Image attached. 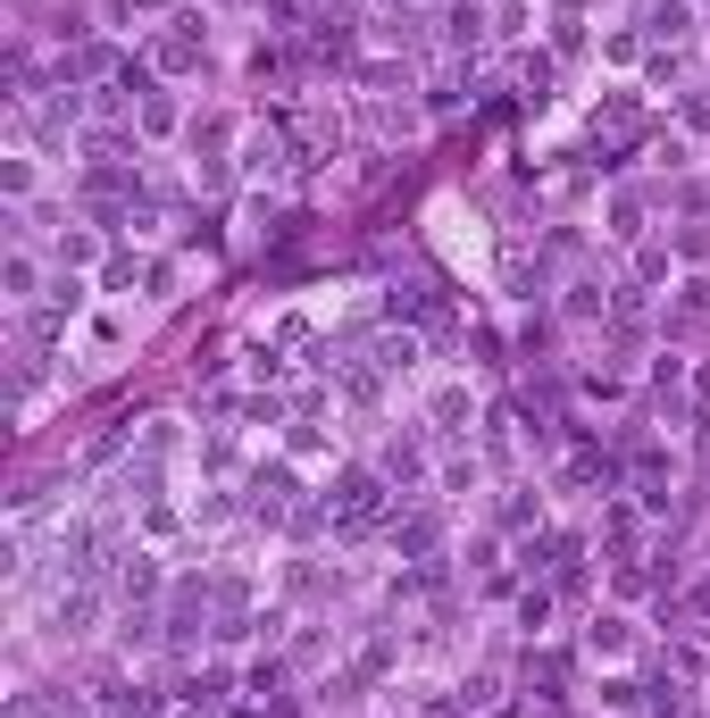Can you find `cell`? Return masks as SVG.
<instances>
[{
	"mask_svg": "<svg viewBox=\"0 0 710 718\" xmlns=\"http://www.w3.org/2000/svg\"><path fill=\"white\" fill-rule=\"evenodd\" d=\"M602 701H610V710H636V701H644V685H627V677H610V685H602Z\"/></svg>",
	"mask_w": 710,
	"mask_h": 718,
	"instance_id": "25",
	"label": "cell"
},
{
	"mask_svg": "<svg viewBox=\"0 0 710 718\" xmlns=\"http://www.w3.org/2000/svg\"><path fill=\"white\" fill-rule=\"evenodd\" d=\"M693 34V9L686 0H652V9H644V42H660V51H669V42H686Z\"/></svg>",
	"mask_w": 710,
	"mask_h": 718,
	"instance_id": "4",
	"label": "cell"
},
{
	"mask_svg": "<svg viewBox=\"0 0 710 718\" xmlns=\"http://www.w3.org/2000/svg\"><path fill=\"white\" fill-rule=\"evenodd\" d=\"M435 535H443V518H435V510H418L410 527H393V543H401V551H418V560H427V551H435Z\"/></svg>",
	"mask_w": 710,
	"mask_h": 718,
	"instance_id": "13",
	"label": "cell"
},
{
	"mask_svg": "<svg viewBox=\"0 0 710 718\" xmlns=\"http://www.w3.org/2000/svg\"><path fill=\"white\" fill-rule=\"evenodd\" d=\"M385 318H427V284H393V293H385Z\"/></svg>",
	"mask_w": 710,
	"mask_h": 718,
	"instance_id": "15",
	"label": "cell"
},
{
	"mask_svg": "<svg viewBox=\"0 0 710 718\" xmlns=\"http://www.w3.org/2000/svg\"><path fill=\"white\" fill-rule=\"evenodd\" d=\"M686 126H693V134H710V101H686Z\"/></svg>",
	"mask_w": 710,
	"mask_h": 718,
	"instance_id": "27",
	"label": "cell"
},
{
	"mask_svg": "<svg viewBox=\"0 0 710 718\" xmlns=\"http://www.w3.org/2000/svg\"><path fill=\"white\" fill-rule=\"evenodd\" d=\"M376 468H385L393 485H418V476H427V443H418V435H393L385 452H376Z\"/></svg>",
	"mask_w": 710,
	"mask_h": 718,
	"instance_id": "3",
	"label": "cell"
},
{
	"mask_svg": "<svg viewBox=\"0 0 710 718\" xmlns=\"http://www.w3.org/2000/svg\"><path fill=\"white\" fill-rule=\"evenodd\" d=\"M410 359H418V335H410V326H401V335H376V368H385V377H401Z\"/></svg>",
	"mask_w": 710,
	"mask_h": 718,
	"instance_id": "11",
	"label": "cell"
},
{
	"mask_svg": "<svg viewBox=\"0 0 710 718\" xmlns=\"http://www.w3.org/2000/svg\"><path fill=\"white\" fill-rule=\"evenodd\" d=\"M602 535L627 551V543H636V510H627V501H610V510H602Z\"/></svg>",
	"mask_w": 710,
	"mask_h": 718,
	"instance_id": "18",
	"label": "cell"
},
{
	"mask_svg": "<svg viewBox=\"0 0 710 718\" xmlns=\"http://www.w3.org/2000/svg\"><path fill=\"white\" fill-rule=\"evenodd\" d=\"M117 593H126V602H150V593H159V560H150V551H117Z\"/></svg>",
	"mask_w": 710,
	"mask_h": 718,
	"instance_id": "5",
	"label": "cell"
},
{
	"mask_svg": "<svg viewBox=\"0 0 710 718\" xmlns=\"http://www.w3.org/2000/svg\"><path fill=\"white\" fill-rule=\"evenodd\" d=\"M602 309H610L602 284H568V318H602Z\"/></svg>",
	"mask_w": 710,
	"mask_h": 718,
	"instance_id": "17",
	"label": "cell"
},
{
	"mask_svg": "<svg viewBox=\"0 0 710 718\" xmlns=\"http://www.w3.org/2000/svg\"><path fill=\"white\" fill-rule=\"evenodd\" d=\"M577 384H585V393H594V401H618V393H627V384H618V377H610V368H585V377H577Z\"/></svg>",
	"mask_w": 710,
	"mask_h": 718,
	"instance_id": "24",
	"label": "cell"
},
{
	"mask_svg": "<svg viewBox=\"0 0 710 718\" xmlns=\"http://www.w3.org/2000/svg\"><path fill=\"white\" fill-rule=\"evenodd\" d=\"M636 276H644V284H660V276H669V251L644 243V251H636Z\"/></svg>",
	"mask_w": 710,
	"mask_h": 718,
	"instance_id": "26",
	"label": "cell"
},
{
	"mask_svg": "<svg viewBox=\"0 0 710 718\" xmlns=\"http://www.w3.org/2000/svg\"><path fill=\"white\" fill-rule=\"evenodd\" d=\"M310 51H319V67H343V59L359 51V34H352V25H343V18H326V34L310 42Z\"/></svg>",
	"mask_w": 710,
	"mask_h": 718,
	"instance_id": "10",
	"label": "cell"
},
{
	"mask_svg": "<svg viewBox=\"0 0 710 718\" xmlns=\"http://www.w3.org/2000/svg\"><path fill=\"white\" fill-rule=\"evenodd\" d=\"M93 234H75V226H59V267H84V260H93Z\"/></svg>",
	"mask_w": 710,
	"mask_h": 718,
	"instance_id": "20",
	"label": "cell"
},
{
	"mask_svg": "<svg viewBox=\"0 0 710 718\" xmlns=\"http://www.w3.org/2000/svg\"><path fill=\"white\" fill-rule=\"evenodd\" d=\"M427 418H435V426H443V435H460L468 418H477V401H468V384H443V393L427 401Z\"/></svg>",
	"mask_w": 710,
	"mask_h": 718,
	"instance_id": "8",
	"label": "cell"
},
{
	"mask_svg": "<svg viewBox=\"0 0 710 718\" xmlns=\"http://www.w3.org/2000/svg\"><path fill=\"white\" fill-rule=\"evenodd\" d=\"M34 284H42V267L18 251V260H9V302H34Z\"/></svg>",
	"mask_w": 710,
	"mask_h": 718,
	"instance_id": "19",
	"label": "cell"
},
{
	"mask_svg": "<svg viewBox=\"0 0 710 718\" xmlns=\"http://www.w3.org/2000/svg\"><path fill=\"white\" fill-rule=\"evenodd\" d=\"M519 626H526V635H543V626H552V593H519Z\"/></svg>",
	"mask_w": 710,
	"mask_h": 718,
	"instance_id": "16",
	"label": "cell"
},
{
	"mask_svg": "<svg viewBox=\"0 0 710 718\" xmlns=\"http://www.w3.org/2000/svg\"><path fill=\"white\" fill-rule=\"evenodd\" d=\"M627 643H636V626L618 619V610H610V619H594V626H585V652H602V661H610V652H627Z\"/></svg>",
	"mask_w": 710,
	"mask_h": 718,
	"instance_id": "9",
	"label": "cell"
},
{
	"mask_svg": "<svg viewBox=\"0 0 710 718\" xmlns=\"http://www.w3.org/2000/svg\"><path fill=\"white\" fill-rule=\"evenodd\" d=\"M610 234H618V243H636V234H644V201H636V192H618V201H610Z\"/></svg>",
	"mask_w": 710,
	"mask_h": 718,
	"instance_id": "14",
	"label": "cell"
},
{
	"mask_svg": "<svg viewBox=\"0 0 710 718\" xmlns=\"http://www.w3.org/2000/svg\"><path fill=\"white\" fill-rule=\"evenodd\" d=\"M385 493H393L385 468H343L335 485H326V510H335L343 535H359V527H376V518H385Z\"/></svg>",
	"mask_w": 710,
	"mask_h": 718,
	"instance_id": "1",
	"label": "cell"
},
{
	"mask_svg": "<svg viewBox=\"0 0 710 718\" xmlns=\"http://www.w3.org/2000/svg\"><path fill=\"white\" fill-rule=\"evenodd\" d=\"M51 34H59V42H84V34H93V25H84V9H75V0H59V18H51Z\"/></svg>",
	"mask_w": 710,
	"mask_h": 718,
	"instance_id": "21",
	"label": "cell"
},
{
	"mask_svg": "<svg viewBox=\"0 0 710 718\" xmlns=\"http://www.w3.org/2000/svg\"><path fill=\"white\" fill-rule=\"evenodd\" d=\"M510 76H519V93H552V59H543V51H519V59H510Z\"/></svg>",
	"mask_w": 710,
	"mask_h": 718,
	"instance_id": "12",
	"label": "cell"
},
{
	"mask_svg": "<svg viewBox=\"0 0 710 718\" xmlns=\"http://www.w3.org/2000/svg\"><path fill=\"white\" fill-rule=\"evenodd\" d=\"M93 619H101V593L93 585H75V593H59V610H51V635H93Z\"/></svg>",
	"mask_w": 710,
	"mask_h": 718,
	"instance_id": "2",
	"label": "cell"
},
{
	"mask_svg": "<svg viewBox=\"0 0 710 718\" xmlns=\"http://www.w3.org/2000/svg\"><path fill=\"white\" fill-rule=\"evenodd\" d=\"M143 126L168 134V126H176V101H168V93H143Z\"/></svg>",
	"mask_w": 710,
	"mask_h": 718,
	"instance_id": "23",
	"label": "cell"
},
{
	"mask_svg": "<svg viewBox=\"0 0 710 718\" xmlns=\"http://www.w3.org/2000/svg\"><path fill=\"white\" fill-rule=\"evenodd\" d=\"M443 42L451 51H477V42H485V9H477V0H451L443 9Z\"/></svg>",
	"mask_w": 710,
	"mask_h": 718,
	"instance_id": "7",
	"label": "cell"
},
{
	"mask_svg": "<svg viewBox=\"0 0 710 718\" xmlns=\"http://www.w3.org/2000/svg\"><path fill=\"white\" fill-rule=\"evenodd\" d=\"M126 9H168V0H126Z\"/></svg>",
	"mask_w": 710,
	"mask_h": 718,
	"instance_id": "28",
	"label": "cell"
},
{
	"mask_svg": "<svg viewBox=\"0 0 710 718\" xmlns=\"http://www.w3.org/2000/svg\"><path fill=\"white\" fill-rule=\"evenodd\" d=\"M385 42H418V9H385V25H376Z\"/></svg>",
	"mask_w": 710,
	"mask_h": 718,
	"instance_id": "22",
	"label": "cell"
},
{
	"mask_svg": "<svg viewBox=\"0 0 710 718\" xmlns=\"http://www.w3.org/2000/svg\"><path fill=\"white\" fill-rule=\"evenodd\" d=\"M284 493H293V468H260V476H251V518H268V527H276V518H284Z\"/></svg>",
	"mask_w": 710,
	"mask_h": 718,
	"instance_id": "6",
	"label": "cell"
}]
</instances>
